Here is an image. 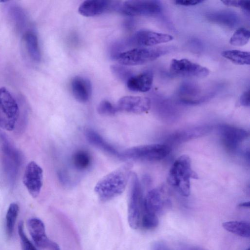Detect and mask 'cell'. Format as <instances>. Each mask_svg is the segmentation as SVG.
Masks as SVG:
<instances>
[{
  "label": "cell",
  "instance_id": "cell-5",
  "mask_svg": "<svg viewBox=\"0 0 250 250\" xmlns=\"http://www.w3.org/2000/svg\"><path fill=\"white\" fill-rule=\"evenodd\" d=\"M128 206V222L133 229L140 228L143 209L144 197L137 175L131 173Z\"/></svg>",
  "mask_w": 250,
  "mask_h": 250
},
{
  "label": "cell",
  "instance_id": "cell-15",
  "mask_svg": "<svg viewBox=\"0 0 250 250\" xmlns=\"http://www.w3.org/2000/svg\"><path fill=\"white\" fill-rule=\"evenodd\" d=\"M27 227L35 245L39 248L47 249L52 240L46 234L43 222L38 218H31L27 221Z\"/></svg>",
  "mask_w": 250,
  "mask_h": 250
},
{
  "label": "cell",
  "instance_id": "cell-34",
  "mask_svg": "<svg viewBox=\"0 0 250 250\" xmlns=\"http://www.w3.org/2000/svg\"><path fill=\"white\" fill-rule=\"evenodd\" d=\"M240 102L242 105L245 106H250V91H246L241 95Z\"/></svg>",
  "mask_w": 250,
  "mask_h": 250
},
{
  "label": "cell",
  "instance_id": "cell-14",
  "mask_svg": "<svg viewBox=\"0 0 250 250\" xmlns=\"http://www.w3.org/2000/svg\"><path fill=\"white\" fill-rule=\"evenodd\" d=\"M119 3L106 0H89L79 6V13L84 17L98 16L111 9H117Z\"/></svg>",
  "mask_w": 250,
  "mask_h": 250
},
{
  "label": "cell",
  "instance_id": "cell-36",
  "mask_svg": "<svg viewBox=\"0 0 250 250\" xmlns=\"http://www.w3.org/2000/svg\"><path fill=\"white\" fill-rule=\"evenodd\" d=\"M47 249L48 250H61L58 244L53 241H51Z\"/></svg>",
  "mask_w": 250,
  "mask_h": 250
},
{
  "label": "cell",
  "instance_id": "cell-17",
  "mask_svg": "<svg viewBox=\"0 0 250 250\" xmlns=\"http://www.w3.org/2000/svg\"><path fill=\"white\" fill-rule=\"evenodd\" d=\"M71 88L74 97L78 101L85 103L90 98L91 84L86 78L81 76L74 77L71 83Z\"/></svg>",
  "mask_w": 250,
  "mask_h": 250
},
{
  "label": "cell",
  "instance_id": "cell-28",
  "mask_svg": "<svg viewBox=\"0 0 250 250\" xmlns=\"http://www.w3.org/2000/svg\"><path fill=\"white\" fill-rule=\"evenodd\" d=\"M123 65L115 64L111 66V70L114 76L121 81L125 83L133 76L129 68Z\"/></svg>",
  "mask_w": 250,
  "mask_h": 250
},
{
  "label": "cell",
  "instance_id": "cell-7",
  "mask_svg": "<svg viewBox=\"0 0 250 250\" xmlns=\"http://www.w3.org/2000/svg\"><path fill=\"white\" fill-rule=\"evenodd\" d=\"M117 10L128 16H153L160 13L162 7L158 0H128L119 3Z\"/></svg>",
  "mask_w": 250,
  "mask_h": 250
},
{
  "label": "cell",
  "instance_id": "cell-35",
  "mask_svg": "<svg viewBox=\"0 0 250 250\" xmlns=\"http://www.w3.org/2000/svg\"><path fill=\"white\" fill-rule=\"evenodd\" d=\"M152 250H170L168 247L162 242H157L153 247Z\"/></svg>",
  "mask_w": 250,
  "mask_h": 250
},
{
  "label": "cell",
  "instance_id": "cell-10",
  "mask_svg": "<svg viewBox=\"0 0 250 250\" xmlns=\"http://www.w3.org/2000/svg\"><path fill=\"white\" fill-rule=\"evenodd\" d=\"M23 183L33 198L38 196L43 185V170L35 162L31 161L26 166Z\"/></svg>",
  "mask_w": 250,
  "mask_h": 250
},
{
  "label": "cell",
  "instance_id": "cell-29",
  "mask_svg": "<svg viewBox=\"0 0 250 250\" xmlns=\"http://www.w3.org/2000/svg\"><path fill=\"white\" fill-rule=\"evenodd\" d=\"M210 17L211 20L215 22L230 26L234 25L236 22L234 15L228 12L216 14L210 16Z\"/></svg>",
  "mask_w": 250,
  "mask_h": 250
},
{
  "label": "cell",
  "instance_id": "cell-18",
  "mask_svg": "<svg viewBox=\"0 0 250 250\" xmlns=\"http://www.w3.org/2000/svg\"><path fill=\"white\" fill-rule=\"evenodd\" d=\"M164 202L160 190H150L143 199V212L153 213L158 216L162 211Z\"/></svg>",
  "mask_w": 250,
  "mask_h": 250
},
{
  "label": "cell",
  "instance_id": "cell-11",
  "mask_svg": "<svg viewBox=\"0 0 250 250\" xmlns=\"http://www.w3.org/2000/svg\"><path fill=\"white\" fill-rule=\"evenodd\" d=\"M219 133L224 146L231 151L235 150L248 136L245 130L229 125H221Z\"/></svg>",
  "mask_w": 250,
  "mask_h": 250
},
{
  "label": "cell",
  "instance_id": "cell-25",
  "mask_svg": "<svg viewBox=\"0 0 250 250\" xmlns=\"http://www.w3.org/2000/svg\"><path fill=\"white\" fill-rule=\"evenodd\" d=\"M250 37V30L245 27H240L233 34L230 38L229 43L233 46H243L249 42Z\"/></svg>",
  "mask_w": 250,
  "mask_h": 250
},
{
  "label": "cell",
  "instance_id": "cell-4",
  "mask_svg": "<svg viewBox=\"0 0 250 250\" xmlns=\"http://www.w3.org/2000/svg\"><path fill=\"white\" fill-rule=\"evenodd\" d=\"M171 148L166 144H153L134 146L120 152L119 157L147 161H157L165 158Z\"/></svg>",
  "mask_w": 250,
  "mask_h": 250
},
{
  "label": "cell",
  "instance_id": "cell-31",
  "mask_svg": "<svg viewBox=\"0 0 250 250\" xmlns=\"http://www.w3.org/2000/svg\"><path fill=\"white\" fill-rule=\"evenodd\" d=\"M98 112L103 115H114L118 111L116 106L107 100L101 101L97 107Z\"/></svg>",
  "mask_w": 250,
  "mask_h": 250
},
{
  "label": "cell",
  "instance_id": "cell-24",
  "mask_svg": "<svg viewBox=\"0 0 250 250\" xmlns=\"http://www.w3.org/2000/svg\"><path fill=\"white\" fill-rule=\"evenodd\" d=\"M24 40L30 57L35 61H40L41 54L37 36L33 33H27L24 36Z\"/></svg>",
  "mask_w": 250,
  "mask_h": 250
},
{
  "label": "cell",
  "instance_id": "cell-23",
  "mask_svg": "<svg viewBox=\"0 0 250 250\" xmlns=\"http://www.w3.org/2000/svg\"><path fill=\"white\" fill-rule=\"evenodd\" d=\"M19 212V207L17 204L12 203L9 205L5 218V231L8 239L12 237Z\"/></svg>",
  "mask_w": 250,
  "mask_h": 250
},
{
  "label": "cell",
  "instance_id": "cell-27",
  "mask_svg": "<svg viewBox=\"0 0 250 250\" xmlns=\"http://www.w3.org/2000/svg\"><path fill=\"white\" fill-rule=\"evenodd\" d=\"M158 216L151 213L143 212L141 226L145 230H152L158 226Z\"/></svg>",
  "mask_w": 250,
  "mask_h": 250
},
{
  "label": "cell",
  "instance_id": "cell-13",
  "mask_svg": "<svg viewBox=\"0 0 250 250\" xmlns=\"http://www.w3.org/2000/svg\"><path fill=\"white\" fill-rule=\"evenodd\" d=\"M3 167L8 178L11 183L15 181L19 165L20 156L15 149L6 142H4L2 146Z\"/></svg>",
  "mask_w": 250,
  "mask_h": 250
},
{
  "label": "cell",
  "instance_id": "cell-37",
  "mask_svg": "<svg viewBox=\"0 0 250 250\" xmlns=\"http://www.w3.org/2000/svg\"><path fill=\"white\" fill-rule=\"evenodd\" d=\"M183 250H206L202 248L197 246H188L184 248Z\"/></svg>",
  "mask_w": 250,
  "mask_h": 250
},
{
  "label": "cell",
  "instance_id": "cell-33",
  "mask_svg": "<svg viewBox=\"0 0 250 250\" xmlns=\"http://www.w3.org/2000/svg\"><path fill=\"white\" fill-rule=\"evenodd\" d=\"M204 0H175L174 3L179 5L182 6H193L203 2Z\"/></svg>",
  "mask_w": 250,
  "mask_h": 250
},
{
  "label": "cell",
  "instance_id": "cell-39",
  "mask_svg": "<svg viewBox=\"0 0 250 250\" xmlns=\"http://www.w3.org/2000/svg\"><path fill=\"white\" fill-rule=\"evenodd\" d=\"M246 250H250V248L246 249Z\"/></svg>",
  "mask_w": 250,
  "mask_h": 250
},
{
  "label": "cell",
  "instance_id": "cell-21",
  "mask_svg": "<svg viewBox=\"0 0 250 250\" xmlns=\"http://www.w3.org/2000/svg\"><path fill=\"white\" fill-rule=\"evenodd\" d=\"M222 56L232 63L237 65H250V53L249 52L239 50H227L222 52Z\"/></svg>",
  "mask_w": 250,
  "mask_h": 250
},
{
  "label": "cell",
  "instance_id": "cell-8",
  "mask_svg": "<svg viewBox=\"0 0 250 250\" xmlns=\"http://www.w3.org/2000/svg\"><path fill=\"white\" fill-rule=\"evenodd\" d=\"M173 39V37L170 34L141 29L134 33L124 44L136 48L150 47L169 42Z\"/></svg>",
  "mask_w": 250,
  "mask_h": 250
},
{
  "label": "cell",
  "instance_id": "cell-20",
  "mask_svg": "<svg viewBox=\"0 0 250 250\" xmlns=\"http://www.w3.org/2000/svg\"><path fill=\"white\" fill-rule=\"evenodd\" d=\"M223 228L236 235L243 238L250 236V226L248 222L242 221H229L222 223Z\"/></svg>",
  "mask_w": 250,
  "mask_h": 250
},
{
  "label": "cell",
  "instance_id": "cell-26",
  "mask_svg": "<svg viewBox=\"0 0 250 250\" xmlns=\"http://www.w3.org/2000/svg\"><path fill=\"white\" fill-rule=\"evenodd\" d=\"M208 131V127H197L192 128L187 130L182 131L180 133H176L173 136V139L176 141L187 140L188 139L199 136L207 132Z\"/></svg>",
  "mask_w": 250,
  "mask_h": 250
},
{
  "label": "cell",
  "instance_id": "cell-32",
  "mask_svg": "<svg viewBox=\"0 0 250 250\" xmlns=\"http://www.w3.org/2000/svg\"><path fill=\"white\" fill-rule=\"evenodd\" d=\"M224 4L228 6L239 7L247 11L250 10V1L249 0H222Z\"/></svg>",
  "mask_w": 250,
  "mask_h": 250
},
{
  "label": "cell",
  "instance_id": "cell-12",
  "mask_svg": "<svg viewBox=\"0 0 250 250\" xmlns=\"http://www.w3.org/2000/svg\"><path fill=\"white\" fill-rule=\"evenodd\" d=\"M116 106L118 111L141 114L149 110L151 101L147 97L126 96L120 99Z\"/></svg>",
  "mask_w": 250,
  "mask_h": 250
},
{
  "label": "cell",
  "instance_id": "cell-3",
  "mask_svg": "<svg viewBox=\"0 0 250 250\" xmlns=\"http://www.w3.org/2000/svg\"><path fill=\"white\" fill-rule=\"evenodd\" d=\"M166 51L158 47H137L122 52L113 57L120 64L134 66L155 61L165 54Z\"/></svg>",
  "mask_w": 250,
  "mask_h": 250
},
{
  "label": "cell",
  "instance_id": "cell-2",
  "mask_svg": "<svg viewBox=\"0 0 250 250\" xmlns=\"http://www.w3.org/2000/svg\"><path fill=\"white\" fill-rule=\"evenodd\" d=\"M197 177L191 168V160L187 155L179 157L174 162L168 174L167 181L183 196L190 193V179Z\"/></svg>",
  "mask_w": 250,
  "mask_h": 250
},
{
  "label": "cell",
  "instance_id": "cell-16",
  "mask_svg": "<svg viewBox=\"0 0 250 250\" xmlns=\"http://www.w3.org/2000/svg\"><path fill=\"white\" fill-rule=\"evenodd\" d=\"M153 81V75L150 71H145L133 75L126 82L130 90L134 92H146L150 90Z\"/></svg>",
  "mask_w": 250,
  "mask_h": 250
},
{
  "label": "cell",
  "instance_id": "cell-9",
  "mask_svg": "<svg viewBox=\"0 0 250 250\" xmlns=\"http://www.w3.org/2000/svg\"><path fill=\"white\" fill-rule=\"evenodd\" d=\"M169 72L176 77L197 78H205L209 74L208 68L187 59L172 60Z\"/></svg>",
  "mask_w": 250,
  "mask_h": 250
},
{
  "label": "cell",
  "instance_id": "cell-19",
  "mask_svg": "<svg viewBox=\"0 0 250 250\" xmlns=\"http://www.w3.org/2000/svg\"><path fill=\"white\" fill-rule=\"evenodd\" d=\"M85 136L92 145L109 154L119 157L120 152L95 130L87 129L85 131Z\"/></svg>",
  "mask_w": 250,
  "mask_h": 250
},
{
  "label": "cell",
  "instance_id": "cell-38",
  "mask_svg": "<svg viewBox=\"0 0 250 250\" xmlns=\"http://www.w3.org/2000/svg\"><path fill=\"white\" fill-rule=\"evenodd\" d=\"M239 207L241 208H250V202H245L241 203L239 205Z\"/></svg>",
  "mask_w": 250,
  "mask_h": 250
},
{
  "label": "cell",
  "instance_id": "cell-1",
  "mask_svg": "<svg viewBox=\"0 0 250 250\" xmlns=\"http://www.w3.org/2000/svg\"><path fill=\"white\" fill-rule=\"evenodd\" d=\"M132 167V164L126 163L98 181L94 190L101 201H110L124 191L130 179Z\"/></svg>",
  "mask_w": 250,
  "mask_h": 250
},
{
  "label": "cell",
  "instance_id": "cell-30",
  "mask_svg": "<svg viewBox=\"0 0 250 250\" xmlns=\"http://www.w3.org/2000/svg\"><path fill=\"white\" fill-rule=\"evenodd\" d=\"M18 231L20 238L21 250H37L35 246L26 236L22 221H20L18 224Z\"/></svg>",
  "mask_w": 250,
  "mask_h": 250
},
{
  "label": "cell",
  "instance_id": "cell-22",
  "mask_svg": "<svg viewBox=\"0 0 250 250\" xmlns=\"http://www.w3.org/2000/svg\"><path fill=\"white\" fill-rule=\"evenodd\" d=\"M72 161L75 169L79 171H84L91 166L92 158L87 151L80 149L74 152L72 155Z\"/></svg>",
  "mask_w": 250,
  "mask_h": 250
},
{
  "label": "cell",
  "instance_id": "cell-6",
  "mask_svg": "<svg viewBox=\"0 0 250 250\" xmlns=\"http://www.w3.org/2000/svg\"><path fill=\"white\" fill-rule=\"evenodd\" d=\"M19 114L18 104L10 92L4 87L0 88V127L13 130Z\"/></svg>",
  "mask_w": 250,
  "mask_h": 250
}]
</instances>
